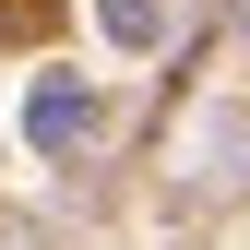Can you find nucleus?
<instances>
[{
  "label": "nucleus",
  "mask_w": 250,
  "mask_h": 250,
  "mask_svg": "<svg viewBox=\"0 0 250 250\" xmlns=\"http://www.w3.org/2000/svg\"><path fill=\"white\" fill-rule=\"evenodd\" d=\"M24 131H36L48 155H72L83 131H96V107H83V96H72V83H36V107H24Z\"/></svg>",
  "instance_id": "obj_1"
},
{
  "label": "nucleus",
  "mask_w": 250,
  "mask_h": 250,
  "mask_svg": "<svg viewBox=\"0 0 250 250\" xmlns=\"http://www.w3.org/2000/svg\"><path fill=\"white\" fill-rule=\"evenodd\" d=\"M107 36H131V48H143V36H155V0H107Z\"/></svg>",
  "instance_id": "obj_2"
},
{
  "label": "nucleus",
  "mask_w": 250,
  "mask_h": 250,
  "mask_svg": "<svg viewBox=\"0 0 250 250\" xmlns=\"http://www.w3.org/2000/svg\"><path fill=\"white\" fill-rule=\"evenodd\" d=\"M238 24H250V12H238Z\"/></svg>",
  "instance_id": "obj_3"
}]
</instances>
